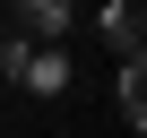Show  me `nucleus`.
Listing matches in <instances>:
<instances>
[{
	"label": "nucleus",
	"mask_w": 147,
	"mask_h": 138,
	"mask_svg": "<svg viewBox=\"0 0 147 138\" xmlns=\"http://www.w3.org/2000/svg\"><path fill=\"white\" fill-rule=\"evenodd\" d=\"M35 35H69V0H18Z\"/></svg>",
	"instance_id": "nucleus-4"
},
{
	"label": "nucleus",
	"mask_w": 147,
	"mask_h": 138,
	"mask_svg": "<svg viewBox=\"0 0 147 138\" xmlns=\"http://www.w3.org/2000/svg\"><path fill=\"white\" fill-rule=\"evenodd\" d=\"M18 86H35V95H61V86H69V52H52V43H43V52H26Z\"/></svg>",
	"instance_id": "nucleus-1"
},
{
	"label": "nucleus",
	"mask_w": 147,
	"mask_h": 138,
	"mask_svg": "<svg viewBox=\"0 0 147 138\" xmlns=\"http://www.w3.org/2000/svg\"><path fill=\"white\" fill-rule=\"evenodd\" d=\"M104 35H113L121 60H138V9H130V0H113V9H104Z\"/></svg>",
	"instance_id": "nucleus-3"
},
{
	"label": "nucleus",
	"mask_w": 147,
	"mask_h": 138,
	"mask_svg": "<svg viewBox=\"0 0 147 138\" xmlns=\"http://www.w3.org/2000/svg\"><path fill=\"white\" fill-rule=\"evenodd\" d=\"M121 121H147V60H121Z\"/></svg>",
	"instance_id": "nucleus-2"
}]
</instances>
